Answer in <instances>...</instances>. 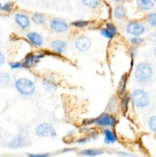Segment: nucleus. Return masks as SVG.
Listing matches in <instances>:
<instances>
[{
	"label": "nucleus",
	"mask_w": 156,
	"mask_h": 157,
	"mask_svg": "<svg viewBox=\"0 0 156 157\" xmlns=\"http://www.w3.org/2000/svg\"><path fill=\"white\" fill-rule=\"evenodd\" d=\"M154 71L152 65L148 62H140L135 68L134 80L139 84H146L152 80Z\"/></svg>",
	"instance_id": "obj_1"
},
{
	"label": "nucleus",
	"mask_w": 156,
	"mask_h": 157,
	"mask_svg": "<svg viewBox=\"0 0 156 157\" xmlns=\"http://www.w3.org/2000/svg\"><path fill=\"white\" fill-rule=\"evenodd\" d=\"M132 103L138 110H145L151 104L150 94L144 89H136L130 95Z\"/></svg>",
	"instance_id": "obj_2"
},
{
	"label": "nucleus",
	"mask_w": 156,
	"mask_h": 157,
	"mask_svg": "<svg viewBox=\"0 0 156 157\" xmlns=\"http://www.w3.org/2000/svg\"><path fill=\"white\" fill-rule=\"evenodd\" d=\"M15 88L22 96H32L36 91V86L33 81L27 78H20L15 82Z\"/></svg>",
	"instance_id": "obj_3"
},
{
	"label": "nucleus",
	"mask_w": 156,
	"mask_h": 157,
	"mask_svg": "<svg viewBox=\"0 0 156 157\" xmlns=\"http://www.w3.org/2000/svg\"><path fill=\"white\" fill-rule=\"evenodd\" d=\"M116 124H117V120L115 117V116L107 113V112H105L97 117L89 120V122L84 124H87V125L94 124L98 127H108L109 128V127H115Z\"/></svg>",
	"instance_id": "obj_4"
},
{
	"label": "nucleus",
	"mask_w": 156,
	"mask_h": 157,
	"mask_svg": "<svg viewBox=\"0 0 156 157\" xmlns=\"http://www.w3.org/2000/svg\"><path fill=\"white\" fill-rule=\"evenodd\" d=\"M35 134L41 138L55 137L57 136V132L51 124L44 122L37 126L35 128Z\"/></svg>",
	"instance_id": "obj_5"
},
{
	"label": "nucleus",
	"mask_w": 156,
	"mask_h": 157,
	"mask_svg": "<svg viewBox=\"0 0 156 157\" xmlns=\"http://www.w3.org/2000/svg\"><path fill=\"white\" fill-rule=\"evenodd\" d=\"M145 25L139 21H130L125 26V32L132 37H141L145 32Z\"/></svg>",
	"instance_id": "obj_6"
},
{
	"label": "nucleus",
	"mask_w": 156,
	"mask_h": 157,
	"mask_svg": "<svg viewBox=\"0 0 156 157\" xmlns=\"http://www.w3.org/2000/svg\"><path fill=\"white\" fill-rule=\"evenodd\" d=\"M28 145V138L27 134L24 133H19L17 134L7 144L8 147L12 149L21 148Z\"/></svg>",
	"instance_id": "obj_7"
},
{
	"label": "nucleus",
	"mask_w": 156,
	"mask_h": 157,
	"mask_svg": "<svg viewBox=\"0 0 156 157\" xmlns=\"http://www.w3.org/2000/svg\"><path fill=\"white\" fill-rule=\"evenodd\" d=\"M50 28L53 32L62 34L69 30V25L67 21L61 18H54L50 21Z\"/></svg>",
	"instance_id": "obj_8"
},
{
	"label": "nucleus",
	"mask_w": 156,
	"mask_h": 157,
	"mask_svg": "<svg viewBox=\"0 0 156 157\" xmlns=\"http://www.w3.org/2000/svg\"><path fill=\"white\" fill-rule=\"evenodd\" d=\"M44 57V54H28L27 56L24 58L23 61V67L26 68H31L36 65L38 63L40 62L41 59H42Z\"/></svg>",
	"instance_id": "obj_9"
},
{
	"label": "nucleus",
	"mask_w": 156,
	"mask_h": 157,
	"mask_svg": "<svg viewBox=\"0 0 156 157\" xmlns=\"http://www.w3.org/2000/svg\"><path fill=\"white\" fill-rule=\"evenodd\" d=\"M74 46L76 50L80 52H87L91 47V41L87 36H80L75 40Z\"/></svg>",
	"instance_id": "obj_10"
},
{
	"label": "nucleus",
	"mask_w": 156,
	"mask_h": 157,
	"mask_svg": "<svg viewBox=\"0 0 156 157\" xmlns=\"http://www.w3.org/2000/svg\"><path fill=\"white\" fill-rule=\"evenodd\" d=\"M100 34L102 37L107 39H113L117 34V29L113 24L108 23L105 27L101 29Z\"/></svg>",
	"instance_id": "obj_11"
},
{
	"label": "nucleus",
	"mask_w": 156,
	"mask_h": 157,
	"mask_svg": "<svg viewBox=\"0 0 156 157\" xmlns=\"http://www.w3.org/2000/svg\"><path fill=\"white\" fill-rule=\"evenodd\" d=\"M15 21L21 29H28L31 25L30 18L23 13H17L15 15Z\"/></svg>",
	"instance_id": "obj_12"
},
{
	"label": "nucleus",
	"mask_w": 156,
	"mask_h": 157,
	"mask_svg": "<svg viewBox=\"0 0 156 157\" xmlns=\"http://www.w3.org/2000/svg\"><path fill=\"white\" fill-rule=\"evenodd\" d=\"M26 37H27L28 40L31 44H32L35 46H37V47H40V46H41L44 44L43 37L41 36V34L38 33V32H28L26 35Z\"/></svg>",
	"instance_id": "obj_13"
},
{
	"label": "nucleus",
	"mask_w": 156,
	"mask_h": 157,
	"mask_svg": "<svg viewBox=\"0 0 156 157\" xmlns=\"http://www.w3.org/2000/svg\"><path fill=\"white\" fill-rule=\"evenodd\" d=\"M50 48L56 53L63 54L67 50V41H64V40H54L50 43Z\"/></svg>",
	"instance_id": "obj_14"
},
{
	"label": "nucleus",
	"mask_w": 156,
	"mask_h": 157,
	"mask_svg": "<svg viewBox=\"0 0 156 157\" xmlns=\"http://www.w3.org/2000/svg\"><path fill=\"white\" fill-rule=\"evenodd\" d=\"M43 86L46 91L50 92V93L56 91L58 89L56 81L53 78H50V77H47L43 80Z\"/></svg>",
	"instance_id": "obj_15"
},
{
	"label": "nucleus",
	"mask_w": 156,
	"mask_h": 157,
	"mask_svg": "<svg viewBox=\"0 0 156 157\" xmlns=\"http://www.w3.org/2000/svg\"><path fill=\"white\" fill-rule=\"evenodd\" d=\"M103 136H104V143L107 145L113 144L117 141V136L116 133L110 129L106 128L103 130Z\"/></svg>",
	"instance_id": "obj_16"
},
{
	"label": "nucleus",
	"mask_w": 156,
	"mask_h": 157,
	"mask_svg": "<svg viewBox=\"0 0 156 157\" xmlns=\"http://www.w3.org/2000/svg\"><path fill=\"white\" fill-rule=\"evenodd\" d=\"M105 152L102 150L99 149H85L80 152V155L83 156H88V157H95L99 156L101 155L104 154Z\"/></svg>",
	"instance_id": "obj_17"
},
{
	"label": "nucleus",
	"mask_w": 156,
	"mask_h": 157,
	"mask_svg": "<svg viewBox=\"0 0 156 157\" xmlns=\"http://www.w3.org/2000/svg\"><path fill=\"white\" fill-rule=\"evenodd\" d=\"M137 6L142 10L148 11L154 8V2L151 0H137Z\"/></svg>",
	"instance_id": "obj_18"
},
{
	"label": "nucleus",
	"mask_w": 156,
	"mask_h": 157,
	"mask_svg": "<svg viewBox=\"0 0 156 157\" xmlns=\"http://www.w3.org/2000/svg\"><path fill=\"white\" fill-rule=\"evenodd\" d=\"M114 16L117 19H122L126 16V9L122 5L117 6L114 9Z\"/></svg>",
	"instance_id": "obj_19"
},
{
	"label": "nucleus",
	"mask_w": 156,
	"mask_h": 157,
	"mask_svg": "<svg viewBox=\"0 0 156 157\" xmlns=\"http://www.w3.org/2000/svg\"><path fill=\"white\" fill-rule=\"evenodd\" d=\"M12 81V77L10 74L7 72H1L0 73V85H9Z\"/></svg>",
	"instance_id": "obj_20"
},
{
	"label": "nucleus",
	"mask_w": 156,
	"mask_h": 157,
	"mask_svg": "<svg viewBox=\"0 0 156 157\" xmlns=\"http://www.w3.org/2000/svg\"><path fill=\"white\" fill-rule=\"evenodd\" d=\"M147 126L151 132L156 133V114L152 115L148 118L147 121Z\"/></svg>",
	"instance_id": "obj_21"
},
{
	"label": "nucleus",
	"mask_w": 156,
	"mask_h": 157,
	"mask_svg": "<svg viewBox=\"0 0 156 157\" xmlns=\"http://www.w3.org/2000/svg\"><path fill=\"white\" fill-rule=\"evenodd\" d=\"M32 20L38 25H44L46 21V18L43 14L35 13L32 16Z\"/></svg>",
	"instance_id": "obj_22"
},
{
	"label": "nucleus",
	"mask_w": 156,
	"mask_h": 157,
	"mask_svg": "<svg viewBox=\"0 0 156 157\" xmlns=\"http://www.w3.org/2000/svg\"><path fill=\"white\" fill-rule=\"evenodd\" d=\"M83 4L90 9H95L99 6L100 0H82Z\"/></svg>",
	"instance_id": "obj_23"
},
{
	"label": "nucleus",
	"mask_w": 156,
	"mask_h": 157,
	"mask_svg": "<svg viewBox=\"0 0 156 157\" xmlns=\"http://www.w3.org/2000/svg\"><path fill=\"white\" fill-rule=\"evenodd\" d=\"M89 25V21H86V20H77V21H75L73 22H72V25L74 26V27L78 28V29H80V28H84L86 26H87Z\"/></svg>",
	"instance_id": "obj_24"
},
{
	"label": "nucleus",
	"mask_w": 156,
	"mask_h": 157,
	"mask_svg": "<svg viewBox=\"0 0 156 157\" xmlns=\"http://www.w3.org/2000/svg\"><path fill=\"white\" fill-rule=\"evenodd\" d=\"M147 21L152 27H156V13H150L147 17Z\"/></svg>",
	"instance_id": "obj_25"
},
{
	"label": "nucleus",
	"mask_w": 156,
	"mask_h": 157,
	"mask_svg": "<svg viewBox=\"0 0 156 157\" xmlns=\"http://www.w3.org/2000/svg\"><path fill=\"white\" fill-rule=\"evenodd\" d=\"M129 41L132 45H139L144 42V39L142 37H132Z\"/></svg>",
	"instance_id": "obj_26"
},
{
	"label": "nucleus",
	"mask_w": 156,
	"mask_h": 157,
	"mask_svg": "<svg viewBox=\"0 0 156 157\" xmlns=\"http://www.w3.org/2000/svg\"><path fill=\"white\" fill-rule=\"evenodd\" d=\"M9 67L12 70H18L23 67L22 62L20 61H12V62L9 63Z\"/></svg>",
	"instance_id": "obj_27"
},
{
	"label": "nucleus",
	"mask_w": 156,
	"mask_h": 157,
	"mask_svg": "<svg viewBox=\"0 0 156 157\" xmlns=\"http://www.w3.org/2000/svg\"><path fill=\"white\" fill-rule=\"evenodd\" d=\"M130 97L128 96H125V98H123L122 101V110L124 111H126L128 110V103L130 101Z\"/></svg>",
	"instance_id": "obj_28"
},
{
	"label": "nucleus",
	"mask_w": 156,
	"mask_h": 157,
	"mask_svg": "<svg viewBox=\"0 0 156 157\" xmlns=\"http://www.w3.org/2000/svg\"><path fill=\"white\" fill-rule=\"evenodd\" d=\"M28 157H50V153H28Z\"/></svg>",
	"instance_id": "obj_29"
},
{
	"label": "nucleus",
	"mask_w": 156,
	"mask_h": 157,
	"mask_svg": "<svg viewBox=\"0 0 156 157\" xmlns=\"http://www.w3.org/2000/svg\"><path fill=\"white\" fill-rule=\"evenodd\" d=\"M91 137H83L80 138V139H78L76 141V143L79 145H85V144H88L89 142L91 141Z\"/></svg>",
	"instance_id": "obj_30"
},
{
	"label": "nucleus",
	"mask_w": 156,
	"mask_h": 157,
	"mask_svg": "<svg viewBox=\"0 0 156 157\" xmlns=\"http://www.w3.org/2000/svg\"><path fill=\"white\" fill-rule=\"evenodd\" d=\"M0 9H1V10L3 11V12H9V11L12 10V3H6L5 5L2 6V7L0 8Z\"/></svg>",
	"instance_id": "obj_31"
},
{
	"label": "nucleus",
	"mask_w": 156,
	"mask_h": 157,
	"mask_svg": "<svg viewBox=\"0 0 156 157\" xmlns=\"http://www.w3.org/2000/svg\"><path fill=\"white\" fill-rule=\"evenodd\" d=\"M116 154L121 157H135L134 155L132 154V153H128V152L119 151V152H116Z\"/></svg>",
	"instance_id": "obj_32"
},
{
	"label": "nucleus",
	"mask_w": 156,
	"mask_h": 157,
	"mask_svg": "<svg viewBox=\"0 0 156 157\" xmlns=\"http://www.w3.org/2000/svg\"><path fill=\"white\" fill-rule=\"evenodd\" d=\"M5 62H6V57L3 52L0 50V67H2L5 64Z\"/></svg>",
	"instance_id": "obj_33"
},
{
	"label": "nucleus",
	"mask_w": 156,
	"mask_h": 157,
	"mask_svg": "<svg viewBox=\"0 0 156 157\" xmlns=\"http://www.w3.org/2000/svg\"><path fill=\"white\" fill-rule=\"evenodd\" d=\"M137 52H138V50H137V48L136 47H133L132 48V50H131V55L132 58H135V57L137 55Z\"/></svg>",
	"instance_id": "obj_34"
},
{
	"label": "nucleus",
	"mask_w": 156,
	"mask_h": 157,
	"mask_svg": "<svg viewBox=\"0 0 156 157\" xmlns=\"http://www.w3.org/2000/svg\"><path fill=\"white\" fill-rule=\"evenodd\" d=\"M153 54H154V56L155 57V58H156V46L154 47V50H153Z\"/></svg>",
	"instance_id": "obj_35"
},
{
	"label": "nucleus",
	"mask_w": 156,
	"mask_h": 157,
	"mask_svg": "<svg viewBox=\"0 0 156 157\" xmlns=\"http://www.w3.org/2000/svg\"><path fill=\"white\" fill-rule=\"evenodd\" d=\"M153 38H154V41H156V32H154V34H153Z\"/></svg>",
	"instance_id": "obj_36"
},
{
	"label": "nucleus",
	"mask_w": 156,
	"mask_h": 157,
	"mask_svg": "<svg viewBox=\"0 0 156 157\" xmlns=\"http://www.w3.org/2000/svg\"><path fill=\"white\" fill-rule=\"evenodd\" d=\"M115 2H121V1H122V0H114Z\"/></svg>",
	"instance_id": "obj_37"
},
{
	"label": "nucleus",
	"mask_w": 156,
	"mask_h": 157,
	"mask_svg": "<svg viewBox=\"0 0 156 157\" xmlns=\"http://www.w3.org/2000/svg\"><path fill=\"white\" fill-rule=\"evenodd\" d=\"M2 7V5H1V3H0V8Z\"/></svg>",
	"instance_id": "obj_38"
},
{
	"label": "nucleus",
	"mask_w": 156,
	"mask_h": 157,
	"mask_svg": "<svg viewBox=\"0 0 156 157\" xmlns=\"http://www.w3.org/2000/svg\"><path fill=\"white\" fill-rule=\"evenodd\" d=\"M154 1H155V2H156V0H154Z\"/></svg>",
	"instance_id": "obj_39"
}]
</instances>
